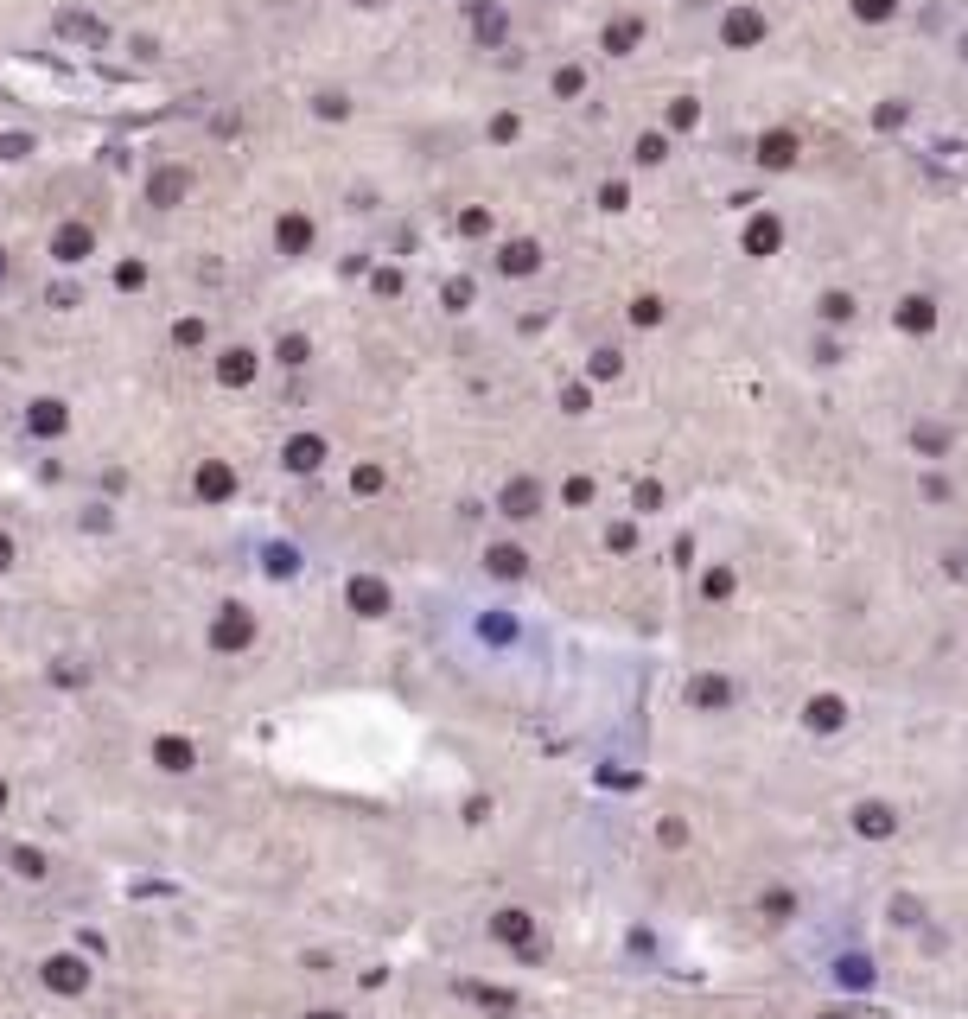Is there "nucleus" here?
<instances>
[{"label": "nucleus", "instance_id": "nucleus-5", "mask_svg": "<svg viewBox=\"0 0 968 1019\" xmlns=\"http://www.w3.org/2000/svg\"><path fill=\"white\" fill-rule=\"evenodd\" d=\"M90 249H96V236L83 230V223H64L58 236H51V255H58L64 268H77V262H90Z\"/></svg>", "mask_w": 968, "mask_h": 1019}, {"label": "nucleus", "instance_id": "nucleus-24", "mask_svg": "<svg viewBox=\"0 0 968 1019\" xmlns=\"http://www.w3.org/2000/svg\"><path fill=\"white\" fill-rule=\"evenodd\" d=\"M809 727H841V701H816L809 707Z\"/></svg>", "mask_w": 968, "mask_h": 1019}, {"label": "nucleus", "instance_id": "nucleus-36", "mask_svg": "<svg viewBox=\"0 0 968 1019\" xmlns=\"http://www.w3.org/2000/svg\"><path fill=\"white\" fill-rule=\"evenodd\" d=\"M828 1019H847V1013H828Z\"/></svg>", "mask_w": 968, "mask_h": 1019}, {"label": "nucleus", "instance_id": "nucleus-15", "mask_svg": "<svg viewBox=\"0 0 968 1019\" xmlns=\"http://www.w3.org/2000/svg\"><path fill=\"white\" fill-rule=\"evenodd\" d=\"M351 606H357L363 618H376V612L389 606V586H383V580H351Z\"/></svg>", "mask_w": 968, "mask_h": 1019}, {"label": "nucleus", "instance_id": "nucleus-27", "mask_svg": "<svg viewBox=\"0 0 968 1019\" xmlns=\"http://www.w3.org/2000/svg\"><path fill=\"white\" fill-rule=\"evenodd\" d=\"M351 485H357V491H383V465H357Z\"/></svg>", "mask_w": 968, "mask_h": 1019}, {"label": "nucleus", "instance_id": "nucleus-7", "mask_svg": "<svg viewBox=\"0 0 968 1019\" xmlns=\"http://www.w3.org/2000/svg\"><path fill=\"white\" fill-rule=\"evenodd\" d=\"M198 497L204 504H223V497H236V472L223 459H204L198 465Z\"/></svg>", "mask_w": 968, "mask_h": 1019}, {"label": "nucleus", "instance_id": "nucleus-16", "mask_svg": "<svg viewBox=\"0 0 968 1019\" xmlns=\"http://www.w3.org/2000/svg\"><path fill=\"white\" fill-rule=\"evenodd\" d=\"M497 268H504V274H535V268H542V249H535V243H510L504 255H497Z\"/></svg>", "mask_w": 968, "mask_h": 1019}, {"label": "nucleus", "instance_id": "nucleus-20", "mask_svg": "<svg viewBox=\"0 0 968 1019\" xmlns=\"http://www.w3.org/2000/svg\"><path fill=\"white\" fill-rule=\"evenodd\" d=\"M860 835H892V809L867 803V809H860Z\"/></svg>", "mask_w": 968, "mask_h": 1019}, {"label": "nucleus", "instance_id": "nucleus-4", "mask_svg": "<svg viewBox=\"0 0 968 1019\" xmlns=\"http://www.w3.org/2000/svg\"><path fill=\"white\" fill-rule=\"evenodd\" d=\"M45 988L51 994H83V988H90V969H83L77 956H51L45 962Z\"/></svg>", "mask_w": 968, "mask_h": 1019}, {"label": "nucleus", "instance_id": "nucleus-1", "mask_svg": "<svg viewBox=\"0 0 968 1019\" xmlns=\"http://www.w3.org/2000/svg\"><path fill=\"white\" fill-rule=\"evenodd\" d=\"M765 32H771V26H765V13H758V7H733V13L720 20V39H726V45H739V51L758 45Z\"/></svg>", "mask_w": 968, "mask_h": 1019}, {"label": "nucleus", "instance_id": "nucleus-29", "mask_svg": "<svg viewBox=\"0 0 968 1019\" xmlns=\"http://www.w3.org/2000/svg\"><path fill=\"white\" fill-rule=\"evenodd\" d=\"M631 319H637V325H656V319H663V300H637Z\"/></svg>", "mask_w": 968, "mask_h": 1019}, {"label": "nucleus", "instance_id": "nucleus-35", "mask_svg": "<svg viewBox=\"0 0 968 1019\" xmlns=\"http://www.w3.org/2000/svg\"><path fill=\"white\" fill-rule=\"evenodd\" d=\"M0 803H7V784H0Z\"/></svg>", "mask_w": 968, "mask_h": 1019}, {"label": "nucleus", "instance_id": "nucleus-32", "mask_svg": "<svg viewBox=\"0 0 968 1019\" xmlns=\"http://www.w3.org/2000/svg\"><path fill=\"white\" fill-rule=\"evenodd\" d=\"M172 338H179V344H198V338H204V325H198V319H179V332H172Z\"/></svg>", "mask_w": 968, "mask_h": 1019}, {"label": "nucleus", "instance_id": "nucleus-19", "mask_svg": "<svg viewBox=\"0 0 968 1019\" xmlns=\"http://www.w3.org/2000/svg\"><path fill=\"white\" fill-rule=\"evenodd\" d=\"M637 39H644V26H637V20H612V26H605V51H631Z\"/></svg>", "mask_w": 968, "mask_h": 1019}, {"label": "nucleus", "instance_id": "nucleus-25", "mask_svg": "<svg viewBox=\"0 0 968 1019\" xmlns=\"http://www.w3.org/2000/svg\"><path fill=\"white\" fill-rule=\"evenodd\" d=\"M274 357H281V364H306V338H300V332L281 338V344H274Z\"/></svg>", "mask_w": 968, "mask_h": 1019}, {"label": "nucleus", "instance_id": "nucleus-11", "mask_svg": "<svg viewBox=\"0 0 968 1019\" xmlns=\"http://www.w3.org/2000/svg\"><path fill=\"white\" fill-rule=\"evenodd\" d=\"M777 243H784V223L777 217H752L746 223V255H771Z\"/></svg>", "mask_w": 968, "mask_h": 1019}, {"label": "nucleus", "instance_id": "nucleus-3", "mask_svg": "<svg viewBox=\"0 0 968 1019\" xmlns=\"http://www.w3.org/2000/svg\"><path fill=\"white\" fill-rule=\"evenodd\" d=\"M185 192H192V172H185V166H160L147 179V204H160V211H172Z\"/></svg>", "mask_w": 968, "mask_h": 1019}, {"label": "nucleus", "instance_id": "nucleus-10", "mask_svg": "<svg viewBox=\"0 0 968 1019\" xmlns=\"http://www.w3.org/2000/svg\"><path fill=\"white\" fill-rule=\"evenodd\" d=\"M26 427H32V434H45V440H58L64 427H71V414H64V402H32V408H26Z\"/></svg>", "mask_w": 968, "mask_h": 1019}, {"label": "nucleus", "instance_id": "nucleus-14", "mask_svg": "<svg viewBox=\"0 0 968 1019\" xmlns=\"http://www.w3.org/2000/svg\"><path fill=\"white\" fill-rule=\"evenodd\" d=\"M217 376H223L230 389H242V383L255 376V351H242V344H236V351H223V357H217Z\"/></svg>", "mask_w": 968, "mask_h": 1019}, {"label": "nucleus", "instance_id": "nucleus-17", "mask_svg": "<svg viewBox=\"0 0 968 1019\" xmlns=\"http://www.w3.org/2000/svg\"><path fill=\"white\" fill-rule=\"evenodd\" d=\"M898 325H905V332H930V325H937V306H930V300H918V293H911V300L898 306Z\"/></svg>", "mask_w": 968, "mask_h": 1019}, {"label": "nucleus", "instance_id": "nucleus-28", "mask_svg": "<svg viewBox=\"0 0 968 1019\" xmlns=\"http://www.w3.org/2000/svg\"><path fill=\"white\" fill-rule=\"evenodd\" d=\"M637 160H644V166L663 160V134H644V141H637Z\"/></svg>", "mask_w": 968, "mask_h": 1019}, {"label": "nucleus", "instance_id": "nucleus-12", "mask_svg": "<svg viewBox=\"0 0 968 1019\" xmlns=\"http://www.w3.org/2000/svg\"><path fill=\"white\" fill-rule=\"evenodd\" d=\"M491 930H497L504 943H516V949H529V943H535V924H529V911H497V918H491Z\"/></svg>", "mask_w": 968, "mask_h": 1019}, {"label": "nucleus", "instance_id": "nucleus-18", "mask_svg": "<svg viewBox=\"0 0 968 1019\" xmlns=\"http://www.w3.org/2000/svg\"><path fill=\"white\" fill-rule=\"evenodd\" d=\"M535 504H542V491H535V478H516V485L504 491V510H510V516H535Z\"/></svg>", "mask_w": 968, "mask_h": 1019}, {"label": "nucleus", "instance_id": "nucleus-23", "mask_svg": "<svg viewBox=\"0 0 968 1019\" xmlns=\"http://www.w3.org/2000/svg\"><path fill=\"white\" fill-rule=\"evenodd\" d=\"M491 567L497 574H523V548H491Z\"/></svg>", "mask_w": 968, "mask_h": 1019}, {"label": "nucleus", "instance_id": "nucleus-8", "mask_svg": "<svg viewBox=\"0 0 968 1019\" xmlns=\"http://www.w3.org/2000/svg\"><path fill=\"white\" fill-rule=\"evenodd\" d=\"M281 459H287V472H319V465H325V440L319 434H293L281 446Z\"/></svg>", "mask_w": 968, "mask_h": 1019}, {"label": "nucleus", "instance_id": "nucleus-26", "mask_svg": "<svg viewBox=\"0 0 968 1019\" xmlns=\"http://www.w3.org/2000/svg\"><path fill=\"white\" fill-rule=\"evenodd\" d=\"M695 701H701V707L726 701V682H720V676H701V682H695Z\"/></svg>", "mask_w": 968, "mask_h": 1019}, {"label": "nucleus", "instance_id": "nucleus-9", "mask_svg": "<svg viewBox=\"0 0 968 1019\" xmlns=\"http://www.w3.org/2000/svg\"><path fill=\"white\" fill-rule=\"evenodd\" d=\"M274 243H281V255H306V249H313V217L287 211L281 223H274Z\"/></svg>", "mask_w": 968, "mask_h": 1019}, {"label": "nucleus", "instance_id": "nucleus-21", "mask_svg": "<svg viewBox=\"0 0 968 1019\" xmlns=\"http://www.w3.org/2000/svg\"><path fill=\"white\" fill-rule=\"evenodd\" d=\"M822 319H828V325H847V319H854V300H847V293H822Z\"/></svg>", "mask_w": 968, "mask_h": 1019}, {"label": "nucleus", "instance_id": "nucleus-37", "mask_svg": "<svg viewBox=\"0 0 968 1019\" xmlns=\"http://www.w3.org/2000/svg\"><path fill=\"white\" fill-rule=\"evenodd\" d=\"M0 274H7V262H0Z\"/></svg>", "mask_w": 968, "mask_h": 1019}, {"label": "nucleus", "instance_id": "nucleus-31", "mask_svg": "<svg viewBox=\"0 0 968 1019\" xmlns=\"http://www.w3.org/2000/svg\"><path fill=\"white\" fill-rule=\"evenodd\" d=\"M593 376H618V351H593Z\"/></svg>", "mask_w": 968, "mask_h": 1019}, {"label": "nucleus", "instance_id": "nucleus-6", "mask_svg": "<svg viewBox=\"0 0 968 1019\" xmlns=\"http://www.w3.org/2000/svg\"><path fill=\"white\" fill-rule=\"evenodd\" d=\"M153 765H160V771H192L198 746H192V739H179V733H160V739H153Z\"/></svg>", "mask_w": 968, "mask_h": 1019}, {"label": "nucleus", "instance_id": "nucleus-30", "mask_svg": "<svg viewBox=\"0 0 968 1019\" xmlns=\"http://www.w3.org/2000/svg\"><path fill=\"white\" fill-rule=\"evenodd\" d=\"M459 230H465V236H484V230H491V217H484V211H465Z\"/></svg>", "mask_w": 968, "mask_h": 1019}, {"label": "nucleus", "instance_id": "nucleus-33", "mask_svg": "<svg viewBox=\"0 0 968 1019\" xmlns=\"http://www.w3.org/2000/svg\"><path fill=\"white\" fill-rule=\"evenodd\" d=\"M0 567H13V542H7V535H0Z\"/></svg>", "mask_w": 968, "mask_h": 1019}, {"label": "nucleus", "instance_id": "nucleus-22", "mask_svg": "<svg viewBox=\"0 0 968 1019\" xmlns=\"http://www.w3.org/2000/svg\"><path fill=\"white\" fill-rule=\"evenodd\" d=\"M854 13H860V20H892L898 0H854Z\"/></svg>", "mask_w": 968, "mask_h": 1019}, {"label": "nucleus", "instance_id": "nucleus-13", "mask_svg": "<svg viewBox=\"0 0 968 1019\" xmlns=\"http://www.w3.org/2000/svg\"><path fill=\"white\" fill-rule=\"evenodd\" d=\"M758 160L777 166V172H784V166H797V134H784V128L765 134V141H758Z\"/></svg>", "mask_w": 968, "mask_h": 1019}, {"label": "nucleus", "instance_id": "nucleus-34", "mask_svg": "<svg viewBox=\"0 0 968 1019\" xmlns=\"http://www.w3.org/2000/svg\"><path fill=\"white\" fill-rule=\"evenodd\" d=\"M313 1019H338V1013H313Z\"/></svg>", "mask_w": 968, "mask_h": 1019}, {"label": "nucleus", "instance_id": "nucleus-2", "mask_svg": "<svg viewBox=\"0 0 968 1019\" xmlns=\"http://www.w3.org/2000/svg\"><path fill=\"white\" fill-rule=\"evenodd\" d=\"M249 637H255V618L242 612V606H223V612H217V625H211V644H217V650H242Z\"/></svg>", "mask_w": 968, "mask_h": 1019}]
</instances>
